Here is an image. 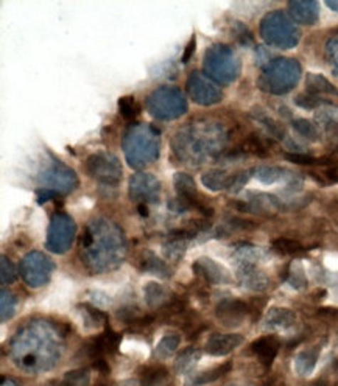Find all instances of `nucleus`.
<instances>
[{
	"label": "nucleus",
	"instance_id": "f257e3e1",
	"mask_svg": "<svg viewBox=\"0 0 338 386\" xmlns=\"http://www.w3.org/2000/svg\"><path fill=\"white\" fill-rule=\"evenodd\" d=\"M81 257L93 273H103L117 268L125 257V238L111 221H93L80 243Z\"/></svg>",
	"mask_w": 338,
	"mask_h": 386
},
{
	"label": "nucleus",
	"instance_id": "f03ea898",
	"mask_svg": "<svg viewBox=\"0 0 338 386\" xmlns=\"http://www.w3.org/2000/svg\"><path fill=\"white\" fill-rule=\"evenodd\" d=\"M51 326L35 323L23 328L13 341V360L27 372L51 369L60 358V344Z\"/></svg>",
	"mask_w": 338,
	"mask_h": 386
},
{
	"label": "nucleus",
	"instance_id": "7ed1b4c3",
	"mask_svg": "<svg viewBox=\"0 0 338 386\" xmlns=\"http://www.w3.org/2000/svg\"><path fill=\"white\" fill-rule=\"evenodd\" d=\"M175 137V153L192 163H201L203 159L217 154L226 142L225 129L217 123H195L181 129Z\"/></svg>",
	"mask_w": 338,
	"mask_h": 386
},
{
	"label": "nucleus",
	"instance_id": "20e7f679",
	"mask_svg": "<svg viewBox=\"0 0 338 386\" xmlns=\"http://www.w3.org/2000/svg\"><path fill=\"white\" fill-rule=\"evenodd\" d=\"M123 153L133 168H145L159 158V131L152 125L139 123L131 127L123 136Z\"/></svg>",
	"mask_w": 338,
	"mask_h": 386
},
{
	"label": "nucleus",
	"instance_id": "39448f33",
	"mask_svg": "<svg viewBox=\"0 0 338 386\" xmlns=\"http://www.w3.org/2000/svg\"><path fill=\"white\" fill-rule=\"evenodd\" d=\"M301 65L292 58H278L270 61L259 78V87L263 92L284 95L298 85Z\"/></svg>",
	"mask_w": 338,
	"mask_h": 386
},
{
	"label": "nucleus",
	"instance_id": "423d86ee",
	"mask_svg": "<svg viewBox=\"0 0 338 386\" xmlns=\"http://www.w3.org/2000/svg\"><path fill=\"white\" fill-rule=\"evenodd\" d=\"M204 70L221 85H231L241 75V60L231 47L216 44L204 53Z\"/></svg>",
	"mask_w": 338,
	"mask_h": 386
},
{
	"label": "nucleus",
	"instance_id": "0eeeda50",
	"mask_svg": "<svg viewBox=\"0 0 338 386\" xmlns=\"http://www.w3.org/2000/svg\"><path fill=\"white\" fill-rule=\"evenodd\" d=\"M147 111L158 120H175L184 116L189 104L184 94L176 87H158L147 97Z\"/></svg>",
	"mask_w": 338,
	"mask_h": 386
},
{
	"label": "nucleus",
	"instance_id": "6e6552de",
	"mask_svg": "<svg viewBox=\"0 0 338 386\" xmlns=\"http://www.w3.org/2000/svg\"><path fill=\"white\" fill-rule=\"evenodd\" d=\"M260 36L270 45L292 48L300 43L301 31L282 11H273L262 19Z\"/></svg>",
	"mask_w": 338,
	"mask_h": 386
},
{
	"label": "nucleus",
	"instance_id": "1a4fd4ad",
	"mask_svg": "<svg viewBox=\"0 0 338 386\" xmlns=\"http://www.w3.org/2000/svg\"><path fill=\"white\" fill-rule=\"evenodd\" d=\"M88 175L103 186H115L122 179V163L117 156L100 151L90 154L86 161Z\"/></svg>",
	"mask_w": 338,
	"mask_h": 386
},
{
	"label": "nucleus",
	"instance_id": "9d476101",
	"mask_svg": "<svg viewBox=\"0 0 338 386\" xmlns=\"http://www.w3.org/2000/svg\"><path fill=\"white\" fill-rule=\"evenodd\" d=\"M77 234V226L68 213L58 212L51 220L47 232V250L55 254H64L70 250L73 238Z\"/></svg>",
	"mask_w": 338,
	"mask_h": 386
},
{
	"label": "nucleus",
	"instance_id": "9b49d317",
	"mask_svg": "<svg viewBox=\"0 0 338 386\" xmlns=\"http://www.w3.org/2000/svg\"><path fill=\"white\" fill-rule=\"evenodd\" d=\"M53 269V262L48 259L46 254L38 251L28 252L27 256L21 260L19 265L21 277L23 279V282L28 286H33V289L43 286L51 281Z\"/></svg>",
	"mask_w": 338,
	"mask_h": 386
},
{
	"label": "nucleus",
	"instance_id": "f8f14e48",
	"mask_svg": "<svg viewBox=\"0 0 338 386\" xmlns=\"http://www.w3.org/2000/svg\"><path fill=\"white\" fill-rule=\"evenodd\" d=\"M41 183L44 188L55 192L56 195H65L75 191L78 187V178L70 167L64 166L60 161H53V163L41 176Z\"/></svg>",
	"mask_w": 338,
	"mask_h": 386
},
{
	"label": "nucleus",
	"instance_id": "ddd939ff",
	"mask_svg": "<svg viewBox=\"0 0 338 386\" xmlns=\"http://www.w3.org/2000/svg\"><path fill=\"white\" fill-rule=\"evenodd\" d=\"M187 92L192 100L200 106H213L223 100L221 89L213 85L209 78L201 75L200 72H192L187 78Z\"/></svg>",
	"mask_w": 338,
	"mask_h": 386
},
{
	"label": "nucleus",
	"instance_id": "4468645a",
	"mask_svg": "<svg viewBox=\"0 0 338 386\" xmlns=\"http://www.w3.org/2000/svg\"><path fill=\"white\" fill-rule=\"evenodd\" d=\"M161 183L150 173H137L130 179V198L137 206L159 201Z\"/></svg>",
	"mask_w": 338,
	"mask_h": 386
},
{
	"label": "nucleus",
	"instance_id": "2eb2a0df",
	"mask_svg": "<svg viewBox=\"0 0 338 386\" xmlns=\"http://www.w3.org/2000/svg\"><path fill=\"white\" fill-rule=\"evenodd\" d=\"M173 184H175V191L178 195V203L183 209H196L200 210L203 215L211 217L213 210L206 206V204L198 198L196 184L191 175L187 173H176L173 178Z\"/></svg>",
	"mask_w": 338,
	"mask_h": 386
},
{
	"label": "nucleus",
	"instance_id": "dca6fc26",
	"mask_svg": "<svg viewBox=\"0 0 338 386\" xmlns=\"http://www.w3.org/2000/svg\"><path fill=\"white\" fill-rule=\"evenodd\" d=\"M216 315L218 318V321L225 327H231V328L238 327V326H242L245 318L250 315V304L241 299L229 298L218 304Z\"/></svg>",
	"mask_w": 338,
	"mask_h": 386
},
{
	"label": "nucleus",
	"instance_id": "f3484780",
	"mask_svg": "<svg viewBox=\"0 0 338 386\" xmlns=\"http://www.w3.org/2000/svg\"><path fill=\"white\" fill-rule=\"evenodd\" d=\"M120 344V335L115 333L111 327H106L105 332L100 333L93 341L86 344V354L90 361L103 360L106 354H114Z\"/></svg>",
	"mask_w": 338,
	"mask_h": 386
},
{
	"label": "nucleus",
	"instance_id": "a211bd4d",
	"mask_svg": "<svg viewBox=\"0 0 338 386\" xmlns=\"http://www.w3.org/2000/svg\"><path fill=\"white\" fill-rule=\"evenodd\" d=\"M194 273L198 277H201L204 282L212 284V285L229 282V276L226 273V269L221 265H218L216 260H212L209 257L198 259L194 264Z\"/></svg>",
	"mask_w": 338,
	"mask_h": 386
},
{
	"label": "nucleus",
	"instance_id": "6ab92c4d",
	"mask_svg": "<svg viewBox=\"0 0 338 386\" xmlns=\"http://www.w3.org/2000/svg\"><path fill=\"white\" fill-rule=\"evenodd\" d=\"M243 344V336L238 333H226L220 335L216 333L206 343V352L213 357H225L231 354L234 349Z\"/></svg>",
	"mask_w": 338,
	"mask_h": 386
},
{
	"label": "nucleus",
	"instance_id": "aec40b11",
	"mask_svg": "<svg viewBox=\"0 0 338 386\" xmlns=\"http://www.w3.org/2000/svg\"><path fill=\"white\" fill-rule=\"evenodd\" d=\"M288 11L296 22L304 26H315L319 19V4L315 0H292L288 2Z\"/></svg>",
	"mask_w": 338,
	"mask_h": 386
},
{
	"label": "nucleus",
	"instance_id": "412c9836",
	"mask_svg": "<svg viewBox=\"0 0 338 386\" xmlns=\"http://www.w3.org/2000/svg\"><path fill=\"white\" fill-rule=\"evenodd\" d=\"M279 349H281V340H279L276 335L262 336V338L255 340L251 344V352L265 368L273 365Z\"/></svg>",
	"mask_w": 338,
	"mask_h": 386
},
{
	"label": "nucleus",
	"instance_id": "4be33fe9",
	"mask_svg": "<svg viewBox=\"0 0 338 386\" xmlns=\"http://www.w3.org/2000/svg\"><path fill=\"white\" fill-rule=\"evenodd\" d=\"M236 175H229L223 170H211L208 173L201 176V183L204 187H208L212 192L229 191L233 188Z\"/></svg>",
	"mask_w": 338,
	"mask_h": 386
},
{
	"label": "nucleus",
	"instance_id": "5701e85b",
	"mask_svg": "<svg viewBox=\"0 0 338 386\" xmlns=\"http://www.w3.org/2000/svg\"><path fill=\"white\" fill-rule=\"evenodd\" d=\"M242 208L254 213H273L281 208V203L278 201L276 196L267 193H253V198H250Z\"/></svg>",
	"mask_w": 338,
	"mask_h": 386
},
{
	"label": "nucleus",
	"instance_id": "b1692460",
	"mask_svg": "<svg viewBox=\"0 0 338 386\" xmlns=\"http://www.w3.org/2000/svg\"><path fill=\"white\" fill-rule=\"evenodd\" d=\"M231 369H233V363H231V361H226V363H223V365L213 366V368L208 369V371H203L200 374L192 375L191 379H187L184 386H203V385L212 383V382L221 379L223 375H226Z\"/></svg>",
	"mask_w": 338,
	"mask_h": 386
},
{
	"label": "nucleus",
	"instance_id": "393cba45",
	"mask_svg": "<svg viewBox=\"0 0 338 386\" xmlns=\"http://www.w3.org/2000/svg\"><path fill=\"white\" fill-rule=\"evenodd\" d=\"M306 85H307V92L312 95L338 97V89L327 78L319 75V73H309Z\"/></svg>",
	"mask_w": 338,
	"mask_h": 386
},
{
	"label": "nucleus",
	"instance_id": "a878e982",
	"mask_svg": "<svg viewBox=\"0 0 338 386\" xmlns=\"http://www.w3.org/2000/svg\"><path fill=\"white\" fill-rule=\"evenodd\" d=\"M169 379L167 368L162 365H152L144 368L139 374V382L141 386H162Z\"/></svg>",
	"mask_w": 338,
	"mask_h": 386
},
{
	"label": "nucleus",
	"instance_id": "bb28decb",
	"mask_svg": "<svg viewBox=\"0 0 338 386\" xmlns=\"http://www.w3.org/2000/svg\"><path fill=\"white\" fill-rule=\"evenodd\" d=\"M296 321V316L292 310L288 309H271L265 319V326L270 328H288Z\"/></svg>",
	"mask_w": 338,
	"mask_h": 386
},
{
	"label": "nucleus",
	"instance_id": "cd10ccee",
	"mask_svg": "<svg viewBox=\"0 0 338 386\" xmlns=\"http://www.w3.org/2000/svg\"><path fill=\"white\" fill-rule=\"evenodd\" d=\"M145 299L150 307H164L170 301V293L158 282H148L145 285Z\"/></svg>",
	"mask_w": 338,
	"mask_h": 386
},
{
	"label": "nucleus",
	"instance_id": "c85d7f7f",
	"mask_svg": "<svg viewBox=\"0 0 338 386\" xmlns=\"http://www.w3.org/2000/svg\"><path fill=\"white\" fill-rule=\"evenodd\" d=\"M253 173L263 184H275V183H279L281 179L290 178L288 175H285L288 173L287 170L281 167H270V166H260L258 168H254Z\"/></svg>",
	"mask_w": 338,
	"mask_h": 386
},
{
	"label": "nucleus",
	"instance_id": "c756f323",
	"mask_svg": "<svg viewBox=\"0 0 338 386\" xmlns=\"http://www.w3.org/2000/svg\"><path fill=\"white\" fill-rule=\"evenodd\" d=\"M142 271H147V273H153V274H158V276H162V277H169V267L164 264V262L161 259H158L154 256V254L152 251H145L142 254Z\"/></svg>",
	"mask_w": 338,
	"mask_h": 386
},
{
	"label": "nucleus",
	"instance_id": "7c9ffc66",
	"mask_svg": "<svg viewBox=\"0 0 338 386\" xmlns=\"http://www.w3.org/2000/svg\"><path fill=\"white\" fill-rule=\"evenodd\" d=\"M200 357H201V354L196 348L184 349L183 354H181L175 361V371L178 374H186L196 365V361L200 360Z\"/></svg>",
	"mask_w": 338,
	"mask_h": 386
},
{
	"label": "nucleus",
	"instance_id": "2f4dec72",
	"mask_svg": "<svg viewBox=\"0 0 338 386\" xmlns=\"http://www.w3.org/2000/svg\"><path fill=\"white\" fill-rule=\"evenodd\" d=\"M179 344H181V336L178 333H167L159 341L158 348H156V355H158L161 360H166L170 355L175 354V350L179 348Z\"/></svg>",
	"mask_w": 338,
	"mask_h": 386
},
{
	"label": "nucleus",
	"instance_id": "473e14b6",
	"mask_svg": "<svg viewBox=\"0 0 338 386\" xmlns=\"http://www.w3.org/2000/svg\"><path fill=\"white\" fill-rule=\"evenodd\" d=\"M273 250L281 252V254H287V256H298V254H304L306 252V248L296 240H292V238H285V237H279L273 242Z\"/></svg>",
	"mask_w": 338,
	"mask_h": 386
},
{
	"label": "nucleus",
	"instance_id": "72a5a7b5",
	"mask_svg": "<svg viewBox=\"0 0 338 386\" xmlns=\"http://www.w3.org/2000/svg\"><path fill=\"white\" fill-rule=\"evenodd\" d=\"M317 360H318V348L302 352V354L296 358V371L300 372V375H307L309 372L313 371V368H315Z\"/></svg>",
	"mask_w": 338,
	"mask_h": 386
},
{
	"label": "nucleus",
	"instance_id": "f704fd0d",
	"mask_svg": "<svg viewBox=\"0 0 338 386\" xmlns=\"http://www.w3.org/2000/svg\"><path fill=\"white\" fill-rule=\"evenodd\" d=\"M293 128L296 133L302 136L304 139H309V141H318L319 139V129L315 123H312L310 120L306 119L293 120Z\"/></svg>",
	"mask_w": 338,
	"mask_h": 386
},
{
	"label": "nucleus",
	"instance_id": "c9c22d12",
	"mask_svg": "<svg viewBox=\"0 0 338 386\" xmlns=\"http://www.w3.org/2000/svg\"><path fill=\"white\" fill-rule=\"evenodd\" d=\"M242 151L260 156V158H265V156H268V146L258 136H251L243 142Z\"/></svg>",
	"mask_w": 338,
	"mask_h": 386
},
{
	"label": "nucleus",
	"instance_id": "e433bc0d",
	"mask_svg": "<svg viewBox=\"0 0 338 386\" xmlns=\"http://www.w3.org/2000/svg\"><path fill=\"white\" fill-rule=\"evenodd\" d=\"M0 298H2L0 299V302H2V316H0V319H2V323H6L8 319H11L14 316L16 298H14V294L6 289H2Z\"/></svg>",
	"mask_w": 338,
	"mask_h": 386
},
{
	"label": "nucleus",
	"instance_id": "4c0bfd02",
	"mask_svg": "<svg viewBox=\"0 0 338 386\" xmlns=\"http://www.w3.org/2000/svg\"><path fill=\"white\" fill-rule=\"evenodd\" d=\"M119 112L125 120H133L139 116V106L134 97H122L119 100Z\"/></svg>",
	"mask_w": 338,
	"mask_h": 386
},
{
	"label": "nucleus",
	"instance_id": "58836bf2",
	"mask_svg": "<svg viewBox=\"0 0 338 386\" xmlns=\"http://www.w3.org/2000/svg\"><path fill=\"white\" fill-rule=\"evenodd\" d=\"M63 380L68 386H88L90 382V374L88 369H77V371L65 372Z\"/></svg>",
	"mask_w": 338,
	"mask_h": 386
},
{
	"label": "nucleus",
	"instance_id": "ea45409f",
	"mask_svg": "<svg viewBox=\"0 0 338 386\" xmlns=\"http://www.w3.org/2000/svg\"><path fill=\"white\" fill-rule=\"evenodd\" d=\"M284 158L288 162H293L296 166H307V167H319L321 158H313L310 154L306 153H285Z\"/></svg>",
	"mask_w": 338,
	"mask_h": 386
},
{
	"label": "nucleus",
	"instance_id": "a19ab883",
	"mask_svg": "<svg viewBox=\"0 0 338 386\" xmlns=\"http://www.w3.org/2000/svg\"><path fill=\"white\" fill-rule=\"evenodd\" d=\"M255 119H258L262 123L263 128H265L273 137H276V139H285L287 137L285 133H284V129L281 128V125H278V123L273 119L267 117L265 114H259V116H255Z\"/></svg>",
	"mask_w": 338,
	"mask_h": 386
},
{
	"label": "nucleus",
	"instance_id": "79ce46f5",
	"mask_svg": "<svg viewBox=\"0 0 338 386\" xmlns=\"http://www.w3.org/2000/svg\"><path fill=\"white\" fill-rule=\"evenodd\" d=\"M2 262H0V279H2V284L4 285H8V284H13L16 281V271H14V265L13 262L8 259L6 256H2V259H0Z\"/></svg>",
	"mask_w": 338,
	"mask_h": 386
},
{
	"label": "nucleus",
	"instance_id": "37998d69",
	"mask_svg": "<svg viewBox=\"0 0 338 386\" xmlns=\"http://www.w3.org/2000/svg\"><path fill=\"white\" fill-rule=\"evenodd\" d=\"M295 103L298 104L300 108H302V109H315V108H318V106L323 104L324 102L321 100L319 97L306 92V94H300L298 97H296Z\"/></svg>",
	"mask_w": 338,
	"mask_h": 386
},
{
	"label": "nucleus",
	"instance_id": "c03bdc74",
	"mask_svg": "<svg viewBox=\"0 0 338 386\" xmlns=\"http://www.w3.org/2000/svg\"><path fill=\"white\" fill-rule=\"evenodd\" d=\"M327 58L334 64L335 68H338V36H334L331 41L327 43Z\"/></svg>",
	"mask_w": 338,
	"mask_h": 386
},
{
	"label": "nucleus",
	"instance_id": "a18cd8bd",
	"mask_svg": "<svg viewBox=\"0 0 338 386\" xmlns=\"http://www.w3.org/2000/svg\"><path fill=\"white\" fill-rule=\"evenodd\" d=\"M55 196H58L55 192L48 191V188H44V187H41L36 191V198H38L39 204H44L47 201H51V200L55 198Z\"/></svg>",
	"mask_w": 338,
	"mask_h": 386
},
{
	"label": "nucleus",
	"instance_id": "49530a36",
	"mask_svg": "<svg viewBox=\"0 0 338 386\" xmlns=\"http://www.w3.org/2000/svg\"><path fill=\"white\" fill-rule=\"evenodd\" d=\"M195 48H196V39H195V36H192L191 41H189V44H187V47H186L184 53H183V58H181V61H183V64H187L189 61H191L192 55L195 53Z\"/></svg>",
	"mask_w": 338,
	"mask_h": 386
},
{
	"label": "nucleus",
	"instance_id": "de8ad7c7",
	"mask_svg": "<svg viewBox=\"0 0 338 386\" xmlns=\"http://www.w3.org/2000/svg\"><path fill=\"white\" fill-rule=\"evenodd\" d=\"M309 386H337V382H332L331 379H327V377H321V379L312 382Z\"/></svg>",
	"mask_w": 338,
	"mask_h": 386
},
{
	"label": "nucleus",
	"instance_id": "09e8293b",
	"mask_svg": "<svg viewBox=\"0 0 338 386\" xmlns=\"http://www.w3.org/2000/svg\"><path fill=\"white\" fill-rule=\"evenodd\" d=\"M326 5H327L329 8H331V10L338 11V0H327Z\"/></svg>",
	"mask_w": 338,
	"mask_h": 386
},
{
	"label": "nucleus",
	"instance_id": "8fccbe9b",
	"mask_svg": "<svg viewBox=\"0 0 338 386\" xmlns=\"http://www.w3.org/2000/svg\"><path fill=\"white\" fill-rule=\"evenodd\" d=\"M2 386H19V385L11 379H2Z\"/></svg>",
	"mask_w": 338,
	"mask_h": 386
},
{
	"label": "nucleus",
	"instance_id": "3c124183",
	"mask_svg": "<svg viewBox=\"0 0 338 386\" xmlns=\"http://www.w3.org/2000/svg\"><path fill=\"white\" fill-rule=\"evenodd\" d=\"M278 386H287V385H284V383H282V385H278Z\"/></svg>",
	"mask_w": 338,
	"mask_h": 386
},
{
	"label": "nucleus",
	"instance_id": "603ef678",
	"mask_svg": "<svg viewBox=\"0 0 338 386\" xmlns=\"http://www.w3.org/2000/svg\"><path fill=\"white\" fill-rule=\"evenodd\" d=\"M228 386H237V385H228Z\"/></svg>",
	"mask_w": 338,
	"mask_h": 386
}]
</instances>
